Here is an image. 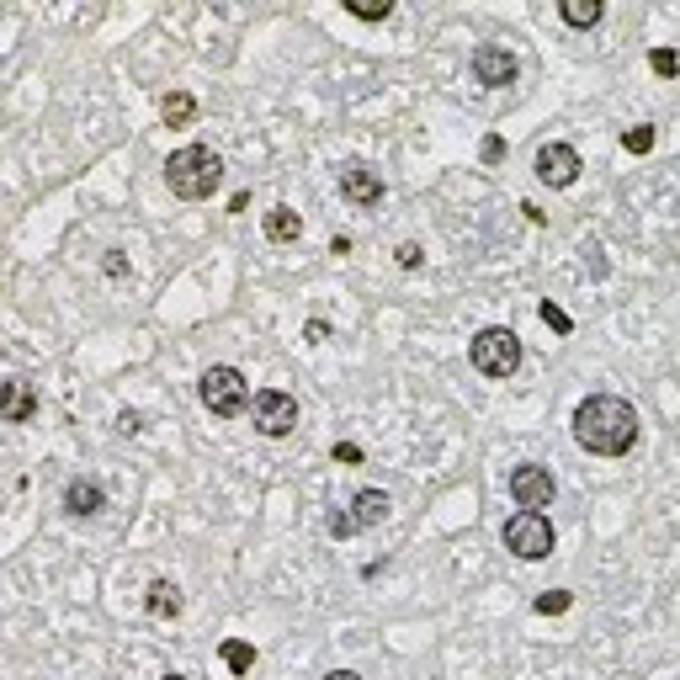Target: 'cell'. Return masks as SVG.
<instances>
[{
  "mask_svg": "<svg viewBox=\"0 0 680 680\" xmlns=\"http://www.w3.org/2000/svg\"><path fill=\"white\" fill-rule=\"evenodd\" d=\"M101 505H107L101 484H91V479H70V489H64V510H70V516H96Z\"/></svg>",
  "mask_w": 680,
  "mask_h": 680,
  "instance_id": "12",
  "label": "cell"
},
{
  "mask_svg": "<svg viewBox=\"0 0 680 680\" xmlns=\"http://www.w3.org/2000/svg\"><path fill=\"white\" fill-rule=\"evenodd\" d=\"M197 394H202V410L218 415V420H234L250 410V383L240 367H208L197 378Z\"/></svg>",
  "mask_w": 680,
  "mask_h": 680,
  "instance_id": "3",
  "label": "cell"
},
{
  "mask_svg": "<svg viewBox=\"0 0 680 680\" xmlns=\"http://www.w3.org/2000/svg\"><path fill=\"white\" fill-rule=\"evenodd\" d=\"M558 495V484H553V468H542V463H521L516 473H510V500H516L521 510H548Z\"/></svg>",
  "mask_w": 680,
  "mask_h": 680,
  "instance_id": "7",
  "label": "cell"
},
{
  "mask_svg": "<svg viewBox=\"0 0 680 680\" xmlns=\"http://www.w3.org/2000/svg\"><path fill=\"white\" fill-rule=\"evenodd\" d=\"M32 410H38V399H32V383H27V378H11V383H6V399H0V415H6L11 425H22Z\"/></svg>",
  "mask_w": 680,
  "mask_h": 680,
  "instance_id": "14",
  "label": "cell"
},
{
  "mask_svg": "<svg viewBox=\"0 0 680 680\" xmlns=\"http://www.w3.org/2000/svg\"><path fill=\"white\" fill-rule=\"evenodd\" d=\"M542 325H548L553 335H569V330H574V319H569V314H564V309H558V303L548 298V303H542Z\"/></svg>",
  "mask_w": 680,
  "mask_h": 680,
  "instance_id": "23",
  "label": "cell"
},
{
  "mask_svg": "<svg viewBox=\"0 0 680 680\" xmlns=\"http://www.w3.org/2000/svg\"><path fill=\"white\" fill-rule=\"evenodd\" d=\"M479 160H484V165H500V160H505V139H500V133H489V139L479 144Z\"/></svg>",
  "mask_w": 680,
  "mask_h": 680,
  "instance_id": "24",
  "label": "cell"
},
{
  "mask_svg": "<svg viewBox=\"0 0 680 680\" xmlns=\"http://www.w3.org/2000/svg\"><path fill=\"white\" fill-rule=\"evenodd\" d=\"M468 362L484 372V378H510L521 367V335L505 325H489L468 340Z\"/></svg>",
  "mask_w": 680,
  "mask_h": 680,
  "instance_id": "4",
  "label": "cell"
},
{
  "mask_svg": "<svg viewBox=\"0 0 680 680\" xmlns=\"http://www.w3.org/2000/svg\"><path fill=\"white\" fill-rule=\"evenodd\" d=\"M516 54L500 43H484V48H473V80L489 85V91H500V85H516Z\"/></svg>",
  "mask_w": 680,
  "mask_h": 680,
  "instance_id": "8",
  "label": "cell"
},
{
  "mask_svg": "<svg viewBox=\"0 0 680 680\" xmlns=\"http://www.w3.org/2000/svg\"><path fill=\"white\" fill-rule=\"evenodd\" d=\"M505 548L521 558V564H542V558L553 553V521L542 516V510H516V516L505 521Z\"/></svg>",
  "mask_w": 680,
  "mask_h": 680,
  "instance_id": "5",
  "label": "cell"
},
{
  "mask_svg": "<svg viewBox=\"0 0 680 680\" xmlns=\"http://www.w3.org/2000/svg\"><path fill=\"white\" fill-rule=\"evenodd\" d=\"M160 117H165V128H186L197 117V96L192 91H170L165 101H160Z\"/></svg>",
  "mask_w": 680,
  "mask_h": 680,
  "instance_id": "16",
  "label": "cell"
},
{
  "mask_svg": "<svg viewBox=\"0 0 680 680\" xmlns=\"http://www.w3.org/2000/svg\"><path fill=\"white\" fill-rule=\"evenodd\" d=\"M160 680H186V675H160Z\"/></svg>",
  "mask_w": 680,
  "mask_h": 680,
  "instance_id": "31",
  "label": "cell"
},
{
  "mask_svg": "<svg viewBox=\"0 0 680 680\" xmlns=\"http://www.w3.org/2000/svg\"><path fill=\"white\" fill-rule=\"evenodd\" d=\"M218 659H224L229 675H250L255 670V649L245 638H224V643H218Z\"/></svg>",
  "mask_w": 680,
  "mask_h": 680,
  "instance_id": "17",
  "label": "cell"
},
{
  "mask_svg": "<svg viewBox=\"0 0 680 680\" xmlns=\"http://www.w3.org/2000/svg\"><path fill=\"white\" fill-rule=\"evenodd\" d=\"M250 420H255V431H261V436L282 441V436L298 431V399L282 394V388H261V394L250 399Z\"/></svg>",
  "mask_w": 680,
  "mask_h": 680,
  "instance_id": "6",
  "label": "cell"
},
{
  "mask_svg": "<svg viewBox=\"0 0 680 680\" xmlns=\"http://www.w3.org/2000/svg\"><path fill=\"white\" fill-rule=\"evenodd\" d=\"M574 441L595 457H627L638 447V410L617 394H590L574 410Z\"/></svg>",
  "mask_w": 680,
  "mask_h": 680,
  "instance_id": "1",
  "label": "cell"
},
{
  "mask_svg": "<svg viewBox=\"0 0 680 680\" xmlns=\"http://www.w3.org/2000/svg\"><path fill=\"white\" fill-rule=\"evenodd\" d=\"M649 70H654L659 80L680 75V54H675V48H654V54H649Z\"/></svg>",
  "mask_w": 680,
  "mask_h": 680,
  "instance_id": "22",
  "label": "cell"
},
{
  "mask_svg": "<svg viewBox=\"0 0 680 680\" xmlns=\"http://www.w3.org/2000/svg\"><path fill=\"white\" fill-rule=\"evenodd\" d=\"M165 181L181 202H202V197L218 192V181H224V160H218L208 144H186L165 160Z\"/></svg>",
  "mask_w": 680,
  "mask_h": 680,
  "instance_id": "2",
  "label": "cell"
},
{
  "mask_svg": "<svg viewBox=\"0 0 680 680\" xmlns=\"http://www.w3.org/2000/svg\"><path fill=\"white\" fill-rule=\"evenodd\" d=\"M330 537H340V542H346V537H356V521L346 516V510H335V516H330Z\"/></svg>",
  "mask_w": 680,
  "mask_h": 680,
  "instance_id": "25",
  "label": "cell"
},
{
  "mask_svg": "<svg viewBox=\"0 0 680 680\" xmlns=\"http://www.w3.org/2000/svg\"><path fill=\"white\" fill-rule=\"evenodd\" d=\"M181 585L176 580H155V585H149V601H144V611H149V617H160V622H170V617H181Z\"/></svg>",
  "mask_w": 680,
  "mask_h": 680,
  "instance_id": "11",
  "label": "cell"
},
{
  "mask_svg": "<svg viewBox=\"0 0 680 680\" xmlns=\"http://www.w3.org/2000/svg\"><path fill=\"white\" fill-rule=\"evenodd\" d=\"M325 680H362V675H356V670H330Z\"/></svg>",
  "mask_w": 680,
  "mask_h": 680,
  "instance_id": "30",
  "label": "cell"
},
{
  "mask_svg": "<svg viewBox=\"0 0 680 680\" xmlns=\"http://www.w3.org/2000/svg\"><path fill=\"white\" fill-rule=\"evenodd\" d=\"M532 606H537V617H564V611L574 606V595L569 590H542Z\"/></svg>",
  "mask_w": 680,
  "mask_h": 680,
  "instance_id": "20",
  "label": "cell"
},
{
  "mask_svg": "<svg viewBox=\"0 0 680 680\" xmlns=\"http://www.w3.org/2000/svg\"><path fill=\"white\" fill-rule=\"evenodd\" d=\"M346 11L356 22H383V16L394 11V0H346Z\"/></svg>",
  "mask_w": 680,
  "mask_h": 680,
  "instance_id": "21",
  "label": "cell"
},
{
  "mask_svg": "<svg viewBox=\"0 0 680 680\" xmlns=\"http://www.w3.org/2000/svg\"><path fill=\"white\" fill-rule=\"evenodd\" d=\"M117 431H123V436H139V431H144V415H139V410H123V415H117Z\"/></svg>",
  "mask_w": 680,
  "mask_h": 680,
  "instance_id": "26",
  "label": "cell"
},
{
  "mask_svg": "<svg viewBox=\"0 0 680 680\" xmlns=\"http://www.w3.org/2000/svg\"><path fill=\"white\" fill-rule=\"evenodd\" d=\"M537 181L542 186H574L580 181V149L574 144H542L537 149Z\"/></svg>",
  "mask_w": 680,
  "mask_h": 680,
  "instance_id": "9",
  "label": "cell"
},
{
  "mask_svg": "<svg viewBox=\"0 0 680 680\" xmlns=\"http://www.w3.org/2000/svg\"><path fill=\"white\" fill-rule=\"evenodd\" d=\"M303 335H309L314 346H319V340H330V325H325V319H309V325H303Z\"/></svg>",
  "mask_w": 680,
  "mask_h": 680,
  "instance_id": "29",
  "label": "cell"
},
{
  "mask_svg": "<svg viewBox=\"0 0 680 680\" xmlns=\"http://www.w3.org/2000/svg\"><path fill=\"white\" fill-rule=\"evenodd\" d=\"M340 197H346L351 208H378V202H383V176L372 165H362V160L340 165Z\"/></svg>",
  "mask_w": 680,
  "mask_h": 680,
  "instance_id": "10",
  "label": "cell"
},
{
  "mask_svg": "<svg viewBox=\"0 0 680 680\" xmlns=\"http://www.w3.org/2000/svg\"><path fill=\"white\" fill-rule=\"evenodd\" d=\"M388 510H394V505H388V495H383V489H362V495L351 500V521H356V532H367V526H378V521L388 516Z\"/></svg>",
  "mask_w": 680,
  "mask_h": 680,
  "instance_id": "13",
  "label": "cell"
},
{
  "mask_svg": "<svg viewBox=\"0 0 680 680\" xmlns=\"http://www.w3.org/2000/svg\"><path fill=\"white\" fill-rule=\"evenodd\" d=\"M303 234V218L293 213V208H271L266 213V240H277V245H293Z\"/></svg>",
  "mask_w": 680,
  "mask_h": 680,
  "instance_id": "15",
  "label": "cell"
},
{
  "mask_svg": "<svg viewBox=\"0 0 680 680\" xmlns=\"http://www.w3.org/2000/svg\"><path fill=\"white\" fill-rule=\"evenodd\" d=\"M420 261H425L420 245H399V266H404V271H420Z\"/></svg>",
  "mask_w": 680,
  "mask_h": 680,
  "instance_id": "28",
  "label": "cell"
},
{
  "mask_svg": "<svg viewBox=\"0 0 680 680\" xmlns=\"http://www.w3.org/2000/svg\"><path fill=\"white\" fill-rule=\"evenodd\" d=\"M654 139H659L654 123H638V128H627V133H622V149H627V155H649Z\"/></svg>",
  "mask_w": 680,
  "mask_h": 680,
  "instance_id": "19",
  "label": "cell"
},
{
  "mask_svg": "<svg viewBox=\"0 0 680 680\" xmlns=\"http://www.w3.org/2000/svg\"><path fill=\"white\" fill-rule=\"evenodd\" d=\"M558 16H564L569 27H595L606 16V6L601 0H564V6H558Z\"/></svg>",
  "mask_w": 680,
  "mask_h": 680,
  "instance_id": "18",
  "label": "cell"
},
{
  "mask_svg": "<svg viewBox=\"0 0 680 680\" xmlns=\"http://www.w3.org/2000/svg\"><path fill=\"white\" fill-rule=\"evenodd\" d=\"M335 463H362V447H356V441H335Z\"/></svg>",
  "mask_w": 680,
  "mask_h": 680,
  "instance_id": "27",
  "label": "cell"
}]
</instances>
